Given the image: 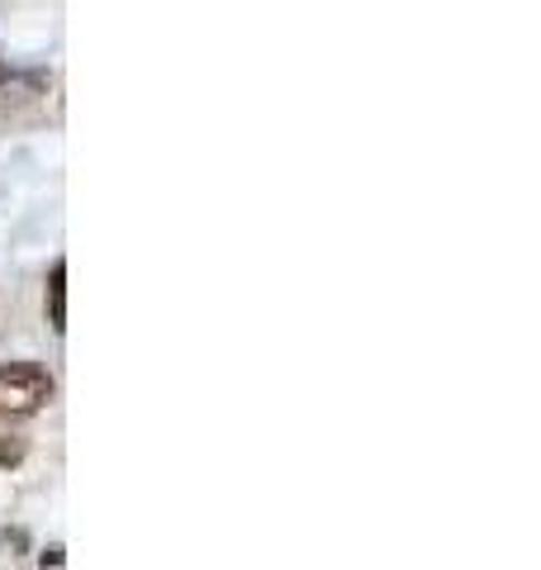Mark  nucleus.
I'll return each mask as SVG.
<instances>
[{"label": "nucleus", "mask_w": 541, "mask_h": 570, "mask_svg": "<svg viewBox=\"0 0 541 570\" xmlns=\"http://www.w3.org/2000/svg\"><path fill=\"white\" fill-rule=\"evenodd\" d=\"M6 542H10L14 551H24V547H29V532H24V528H10V532H6Z\"/></svg>", "instance_id": "obj_5"}, {"label": "nucleus", "mask_w": 541, "mask_h": 570, "mask_svg": "<svg viewBox=\"0 0 541 570\" xmlns=\"http://www.w3.org/2000/svg\"><path fill=\"white\" fill-rule=\"evenodd\" d=\"M52 395H58V381H52L48 366H39V362H6L0 366V414L6 419L43 414Z\"/></svg>", "instance_id": "obj_1"}, {"label": "nucleus", "mask_w": 541, "mask_h": 570, "mask_svg": "<svg viewBox=\"0 0 541 570\" xmlns=\"http://www.w3.org/2000/svg\"><path fill=\"white\" fill-rule=\"evenodd\" d=\"M48 324L52 333H67V262L62 257L48 272Z\"/></svg>", "instance_id": "obj_2"}, {"label": "nucleus", "mask_w": 541, "mask_h": 570, "mask_svg": "<svg viewBox=\"0 0 541 570\" xmlns=\"http://www.w3.org/2000/svg\"><path fill=\"white\" fill-rule=\"evenodd\" d=\"M24 456H29V438L24 433H0V471H14V466H24Z\"/></svg>", "instance_id": "obj_3"}, {"label": "nucleus", "mask_w": 541, "mask_h": 570, "mask_svg": "<svg viewBox=\"0 0 541 570\" xmlns=\"http://www.w3.org/2000/svg\"><path fill=\"white\" fill-rule=\"evenodd\" d=\"M62 551H67L62 542H52V547H43V551H39V566H43V570H58V566L67 561V557H62Z\"/></svg>", "instance_id": "obj_4"}]
</instances>
